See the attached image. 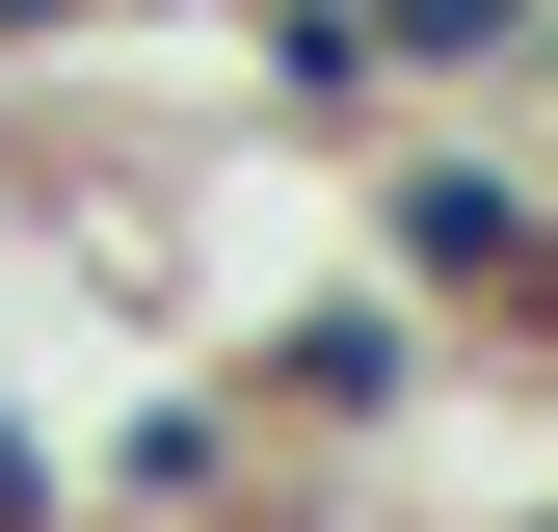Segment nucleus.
<instances>
[{"instance_id": "f257e3e1", "label": "nucleus", "mask_w": 558, "mask_h": 532, "mask_svg": "<svg viewBox=\"0 0 558 532\" xmlns=\"http://www.w3.org/2000/svg\"><path fill=\"white\" fill-rule=\"evenodd\" d=\"M345 160H373V186H345V266H399L452 347H532V319H558V160L506 107H373Z\"/></svg>"}, {"instance_id": "f03ea898", "label": "nucleus", "mask_w": 558, "mask_h": 532, "mask_svg": "<svg viewBox=\"0 0 558 532\" xmlns=\"http://www.w3.org/2000/svg\"><path fill=\"white\" fill-rule=\"evenodd\" d=\"M214 373L266 399V452H319V480H373V452H399V426L452 399V319L399 293V266H319V293H266V319H240Z\"/></svg>"}, {"instance_id": "7ed1b4c3", "label": "nucleus", "mask_w": 558, "mask_h": 532, "mask_svg": "<svg viewBox=\"0 0 558 532\" xmlns=\"http://www.w3.org/2000/svg\"><path fill=\"white\" fill-rule=\"evenodd\" d=\"M214 27H240V107L293 133V160H345V133L399 107V53H373V0H214Z\"/></svg>"}, {"instance_id": "20e7f679", "label": "nucleus", "mask_w": 558, "mask_h": 532, "mask_svg": "<svg viewBox=\"0 0 558 532\" xmlns=\"http://www.w3.org/2000/svg\"><path fill=\"white\" fill-rule=\"evenodd\" d=\"M373 53H399V107H506L532 81V0H373Z\"/></svg>"}, {"instance_id": "39448f33", "label": "nucleus", "mask_w": 558, "mask_h": 532, "mask_svg": "<svg viewBox=\"0 0 558 532\" xmlns=\"http://www.w3.org/2000/svg\"><path fill=\"white\" fill-rule=\"evenodd\" d=\"M0 532H81V452H53L27 399H0Z\"/></svg>"}, {"instance_id": "423d86ee", "label": "nucleus", "mask_w": 558, "mask_h": 532, "mask_svg": "<svg viewBox=\"0 0 558 532\" xmlns=\"http://www.w3.org/2000/svg\"><path fill=\"white\" fill-rule=\"evenodd\" d=\"M107 27V0H0V81H53V53H81Z\"/></svg>"}, {"instance_id": "0eeeda50", "label": "nucleus", "mask_w": 558, "mask_h": 532, "mask_svg": "<svg viewBox=\"0 0 558 532\" xmlns=\"http://www.w3.org/2000/svg\"><path fill=\"white\" fill-rule=\"evenodd\" d=\"M506 107H558V0H532V81H506Z\"/></svg>"}, {"instance_id": "6e6552de", "label": "nucleus", "mask_w": 558, "mask_h": 532, "mask_svg": "<svg viewBox=\"0 0 558 532\" xmlns=\"http://www.w3.org/2000/svg\"><path fill=\"white\" fill-rule=\"evenodd\" d=\"M107 27H214V0H107Z\"/></svg>"}, {"instance_id": "1a4fd4ad", "label": "nucleus", "mask_w": 558, "mask_h": 532, "mask_svg": "<svg viewBox=\"0 0 558 532\" xmlns=\"http://www.w3.org/2000/svg\"><path fill=\"white\" fill-rule=\"evenodd\" d=\"M506 532H558V506H506Z\"/></svg>"}, {"instance_id": "9d476101", "label": "nucleus", "mask_w": 558, "mask_h": 532, "mask_svg": "<svg viewBox=\"0 0 558 532\" xmlns=\"http://www.w3.org/2000/svg\"><path fill=\"white\" fill-rule=\"evenodd\" d=\"M532 347H558V319H532Z\"/></svg>"}]
</instances>
